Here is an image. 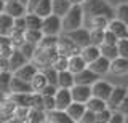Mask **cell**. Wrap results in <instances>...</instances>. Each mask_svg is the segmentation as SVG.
<instances>
[{"instance_id": "1", "label": "cell", "mask_w": 128, "mask_h": 123, "mask_svg": "<svg viewBox=\"0 0 128 123\" xmlns=\"http://www.w3.org/2000/svg\"><path fill=\"white\" fill-rule=\"evenodd\" d=\"M82 11L83 19L93 16H106L110 21L115 18V8L110 6L106 0H85L82 3Z\"/></svg>"}, {"instance_id": "2", "label": "cell", "mask_w": 128, "mask_h": 123, "mask_svg": "<svg viewBox=\"0 0 128 123\" xmlns=\"http://www.w3.org/2000/svg\"><path fill=\"white\" fill-rule=\"evenodd\" d=\"M83 26V11L82 5H72L69 11L61 18V32H69Z\"/></svg>"}, {"instance_id": "3", "label": "cell", "mask_w": 128, "mask_h": 123, "mask_svg": "<svg viewBox=\"0 0 128 123\" xmlns=\"http://www.w3.org/2000/svg\"><path fill=\"white\" fill-rule=\"evenodd\" d=\"M42 32L43 35H59L61 32V18L56 14H48L42 21Z\"/></svg>"}, {"instance_id": "4", "label": "cell", "mask_w": 128, "mask_h": 123, "mask_svg": "<svg viewBox=\"0 0 128 123\" xmlns=\"http://www.w3.org/2000/svg\"><path fill=\"white\" fill-rule=\"evenodd\" d=\"M66 37H69L78 48H83V46L90 45V30L86 27H77L74 30H69V32H64Z\"/></svg>"}, {"instance_id": "5", "label": "cell", "mask_w": 128, "mask_h": 123, "mask_svg": "<svg viewBox=\"0 0 128 123\" xmlns=\"http://www.w3.org/2000/svg\"><path fill=\"white\" fill-rule=\"evenodd\" d=\"M126 91H128L126 86H122V85H120V86H114V88H112V91H110V94H109V98L106 99L107 109L117 110L118 106H120V102H122L123 98H125Z\"/></svg>"}, {"instance_id": "6", "label": "cell", "mask_w": 128, "mask_h": 123, "mask_svg": "<svg viewBox=\"0 0 128 123\" xmlns=\"http://www.w3.org/2000/svg\"><path fill=\"white\" fill-rule=\"evenodd\" d=\"M56 48H58V53H59V54L67 56V58L72 56V54L80 53V48L70 40L69 37H66V35H62V37L58 38V45H56Z\"/></svg>"}, {"instance_id": "7", "label": "cell", "mask_w": 128, "mask_h": 123, "mask_svg": "<svg viewBox=\"0 0 128 123\" xmlns=\"http://www.w3.org/2000/svg\"><path fill=\"white\" fill-rule=\"evenodd\" d=\"M70 96L72 101L75 102H85L91 98V86L90 85H78V83H74V86L70 88Z\"/></svg>"}, {"instance_id": "8", "label": "cell", "mask_w": 128, "mask_h": 123, "mask_svg": "<svg viewBox=\"0 0 128 123\" xmlns=\"http://www.w3.org/2000/svg\"><path fill=\"white\" fill-rule=\"evenodd\" d=\"M112 88H114V86H112L110 83H107V82L99 80V78H98V80L91 85V96H96V98L104 99V101H106V99L109 98Z\"/></svg>"}, {"instance_id": "9", "label": "cell", "mask_w": 128, "mask_h": 123, "mask_svg": "<svg viewBox=\"0 0 128 123\" xmlns=\"http://www.w3.org/2000/svg\"><path fill=\"white\" fill-rule=\"evenodd\" d=\"M99 78L98 74H94L93 70H90L88 67H85L83 70L74 74V83H78V85H93V83Z\"/></svg>"}, {"instance_id": "10", "label": "cell", "mask_w": 128, "mask_h": 123, "mask_svg": "<svg viewBox=\"0 0 128 123\" xmlns=\"http://www.w3.org/2000/svg\"><path fill=\"white\" fill-rule=\"evenodd\" d=\"M3 13L10 14L11 18H18V16H24V14L27 13V8L19 0H8V2H5V10H3Z\"/></svg>"}, {"instance_id": "11", "label": "cell", "mask_w": 128, "mask_h": 123, "mask_svg": "<svg viewBox=\"0 0 128 123\" xmlns=\"http://www.w3.org/2000/svg\"><path fill=\"white\" fill-rule=\"evenodd\" d=\"M72 102V96H70V88H58L54 94V104L56 109L59 110H66V107Z\"/></svg>"}, {"instance_id": "12", "label": "cell", "mask_w": 128, "mask_h": 123, "mask_svg": "<svg viewBox=\"0 0 128 123\" xmlns=\"http://www.w3.org/2000/svg\"><path fill=\"white\" fill-rule=\"evenodd\" d=\"M37 66L34 64V62H29L27 61L26 64H22L19 69H16L13 75L14 77H18V78H22V80H26V82H30L32 80V77H34L35 74H37Z\"/></svg>"}, {"instance_id": "13", "label": "cell", "mask_w": 128, "mask_h": 123, "mask_svg": "<svg viewBox=\"0 0 128 123\" xmlns=\"http://www.w3.org/2000/svg\"><path fill=\"white\" fill-rule=\"evenodd\" d=\"M27 61H29V59L24 56V54H22L18 48H13L11 54L8 56V70L13 74L16 69H19V67H21L22 64H26Z\"/></svg>"}, {"instance_id": "14", "label": "cell", "mask_w": 128, "mask_h": 123, "mask_svg": "<svg viewBox=\"0 0 128 123\" xmlns=\"http://www.w3.org/2000/svg\"><path fill=\"white\" fill-rule=\"evenodd\" d=\"M109 64H110V61H109V59L99 54V56L96 58L94 61H91V62H90V64H88L86 67H88L90 70H93L94 74H98L99 77H101V75H104L106 72H109Z\"/></svg>"}, {"instance_id": "15", "label": "cell", "mask_w": 128, "mask_h": 123, "mask_svg": "<svg viewBox=\"0 0 128 123\" xmlns=\"http://www.w3.org/2000/svg\"><path fill=\"white\" fill-rule=\"evenodd\" d=\"M109 72H112L114 75L128 74V58H122V56L114 58L109 64Z\"/></svg>"}, {"instance_id": "16", "label": "cell", "mask_w": 128, "mask_h": 123, "mask_svg": "<svg viewBox=\"0 0 128 123\" xmlns=\"http://www.w3.org/2000/svg\"><path fill=\"white\" fill-rule=\"evenodd\" d=\"M10 93H34L30 86V82H26L22 78L18 77H11V83H10Z\"/></svg>"}, {"instance_id": "17", "label": "cell", "mask_w": 128, "mask_h": 123, "mask_svg": "<svg viewBox=\"0 0 128 123\" xmlns=\"http://www.w3.org/2000/svg\"><path fill=\"white\" fill-rule=\"evenodd\" d=\"M46 122L50 123H74L72 118L67 115L66 110H59V109H53L46 112Z\"/></svg>"}, {"instance_id": "18", "label": "cell", "mask_w": 128, "mask_h": 123, "mask_svg": "<svg viewBox=\"0 0 128 123\" xmlns=\"http://www.w3.org/2000/svg\"><path fill=\"white\" fill-rule=\"evenodd\" d=\"M107 29H109L110 32H114L117 38H126V37H128V26L123 24V22L118 21V19H115V18L109 21Z\"/></svg>"}, {"instance_id": "19", "label": "cell", "mask_w": 128, "mask_h": 123, "mask_svg": "<svg viewBox=\"0 0 128 123\" xmlns=\"http://www.w3.org/2000/svg\"><path fill=\"white\" fill-rule=\"evenodd\" d=\"M32 96H34V93H10L8 94V98L13 101V104L19 107H30Z\"/></svg>"}, {"instance_id": "20", "label": "cell", "mask_w": 128, "mask_h": 123, "mask_svg": "<svg viewBox=\"0 0 128 123\" xmlns=\"http://www.w3.org/2000/svg\"><path fill=\"white\" fill-rule=\"evenodd\" d=\"M86 67L85 59L80 56V53L77 54H72V56L67 58V70H70L72 74H77L80 70H83Z\"/></svg>"}, {"instance_id": "21", "label": "cell", "mask_w": 128, "mask_h": 123, "mask_svg": "<svg viewBox=\"0 0 128 123\" xmlns=\"http://www.w3.org/2000/svg\"><path fill=\"white\" fill-rule=\"evenodd\" d=\"M85 104L83 102H75V101H72L69 106L66 107V112L67 115L72 118V122H80V118H82V115L83 112H85Z\"/></svg>"}, {"instance_id": "22", "label": "cell", "mask_w": 128, "mask_h": 123, "mask_svg": "<svg viewBox=\"0 0 128 123\" xmlns=\"http://www.w3.org/2000/svg\"><path fill=\"white\" fill-rule=\"evenodd\" d=\"M70 6H72L70 0H51V13L59 18H62L69 11Z\"/></svg>"}, {"instance_id": "23", "label": "cell", "mask_w": 128, "mask_h": 123, "mask_svg": "<svg viewBox=\"0 0 128 123\" xmlns=\"http://www.w3.org/2000/svg\"><path fill=\"white\" fill-rule=\"evenodd\" d=\"M101 54V51H99V46H96V45H86V46H83V48H80V56H82L83 59H85V62H86V66L90 64L91 61H94L96 58Z\"/></svg>"}, {"instance_id": "24", "label": "cell", "mask_w": 128, "mask_h": 123, "mask_svg": "<svg viewBox=\"0 0 128 123\" xmlns=\"http://www.w3.org/2000/svg\"><path fill=\"white\" fill-rule=\"evenodd\" d=\"M74 86V74L70 70H59L58 72V88H72Z\"/></svg>"}, {"instance_id": "25", "label": "cell", "mask_w": 128, "mask_h": 123, "mask_svg": "<svg viewBox=\"0 0 128 123\" xmlns=\"http://www.w3.org/2000/svg\"><path fill=\"white\" fill-rule=\"evenodd\" d=\"M27 122H30V123H43V122H46V112L43 109L29 107V112H27Z\"/></svg>"}, {"instance_id": "26", "label": "cell", "mask_w": 128, "mask_h": 123, "mask_svg": "<svg viewBox=\"0 0 128 123\" xmlns=\"http://www.w3.org/2000/svg\"><path fill=\"white\" fill-rule=\"evenodd\" d=\"M13 30V18L6 13H0V35H10Z\"/></svg>"}, {"instance_id": "27", "label": "cell", "mask_w": 128, "mask_h": 123, "mask_svg": "<svg viewBox=\"0 0 128 123\" xmlns=\"http://www.w3.org/2000/svg\"><path fill=\"white\" fill-rule=\"evenodd\" d=\"M46 78H45V75L42 74V70H37V74L32 77V80H30V86H32V91L34 93H40L43 88H45V85H46Z\"/></svg>"}, {"instance_id": "28", "label": "cell", "mask_w": 128, "mask_h": 123, "mask_svg": "<svg viewBox=\"0 0 128 123\" xmlns=\"http://www.w3.org/2000/svg\"><path fill=\"white\" fill-rule=\"evenodd\" d=\"M24 19H26V29H40V30H42L43 18H40L38 14L26 13V14H24Z\"/></svg>"}, {"instance_id": "29", "label": "cell", "mask_w": 128, "mask_h": 123, "mask_svg": "<svg viewBox=\"0 0 128 123\" xmlns=\"http://www.w3.org/2000/svg\"><path fill=\"white\" fill-rule=\"evenodd\" d=\"M32 13L38 14L40 18H45L48 14H51V0H40L35 5V8L32 10Z\"/></svg>"}, {"instance_id": "30", "label": "cell", "mask_w": 128, "mask_h": 123, "mask_svg": "<svg viewBox=\"0 0 128 123\" xmlns=\"http://www.w3.org/2000/svg\"><path fill=\"white\" fill-rule=\"evenodd\" d=\"M85 107L88 110H91V112H99V110H102V109H106V101L104 99H99V98H96V96H91L88 101L85 102Z\"/></svg>"}, {"instance_id": "31", "label": "cell", "mask_w": 128, "mask_h": 123, "mask_svg": "<svg viewBox=\"0 0 128 123\" xmlns=\"http://www.w3.org/2000/svg\"><path fill=\"white\" fill-rule=\"evenodd\" d=\"M11 77H13V74H11L10 70H5V69L0 70V91H3V93L10 94V83H11Z\"/></svg>"}, {"instance_id": "32", "label": "cell", "mask_w": 128, "mask_h": 123, "mask_svg": "<svg viewBox=\"0 0 128 123\" xmlns=\"http://www.w3.org/2000/svg\"><path fill=\"white\" fill-rule=\"evenodd\" d=\"M42 37H43V32L40 29H26L24 30V40L29 43H34V45H38Z\"/></svg>"}, {"instance_id": "33", "label": "cell", "mask_w": 128, "mask_h": 123, "mask_svg": "<svg viewBox=\"0 0 128 123\" xmlns=\"http://www.w3.org/2000/svg\"><path fill=\"white\" fill-rule=\"evenodd\" d=\"M99 51H101V56L107 58L109 61H112L114 58L118 56L117 46H115V45H109V43H101V45H99Z\"/></svg>"}, {"instance_id": "34", "label": "cell", "mask_w": 128, "mask_h": 123, "mask_svg": "<svg viewBox=\"0 0 128 123\" xmlns=\"http://www.w3.org/2000/svg\"><path fill=\"white\" fill-rule=\"evenodd\" d=\"M42 74L45 75L46 82L50 83V85H56L58 86V70L54 69L53 66H46V67H42Z\"/></svg>"}, {"instance_id": "35", "label": "cell", "mask_w": 128, "mask_h": 123, "mask_svg": "<svg viewBox=\"0 0 128 123\" xmlns=\"http://www.w3.org/2000/svg\"><path fill=\"white\" fill-rule=\"evenodd\" d=\"M115 19H118V21H122L123 24L128 26V2L115 6Z\"/></svg>"}, {"instance_id": "36", "label": "cell", "mask_w": 128, "mask_h": 123, "mask_svg": "<svg viewBox=\"0 0 128 123\" xmlns=\"http://www.w3.org/2000/svg\"><path fill=\"white\" fill-rule=\"evenodd\" d=\"M27 112H29V107H14L13 117H11L10 122H27Z\"/></svg>"}, {"instance_id": "37", "label": "cell", "mask_w": 128, "mask_h": 123, "mask_svg": "<svg viewBox=\"0 0 128 123\" xmlns=\"http://www.w3.org/2000/svg\"><path fill=\"white\" fill-rule=\"evenodd\" d=\"M35 48H37V45H34V43H29V42H26L24 40L21 45L18 46V50L21 51V53L24 54V56H26L27 59H32V56H34V53H35Z\"/></svg>"}, {"instance_id": "38", "label": "cell", "mask_w": 128, "mask_h": 123, "mask_svg": "<svg viewBox=\"0 0 128 123\" xmlns=\"http://www.w3.org/2000/svg\"><path fill=\"white\" fill-rule=\"evenodd\" d=\"M58 38H59V35H43L37 46H40V48H51V46H56L58 45Z\"/></svg>"}, {"instance_id": "39", "label": "cell", "mask_w": 128, "mask_h": 123, "mask_svg": "<svg viewBox=\"0 0 128 123\" xmlns=\"http://www.w3.org/2000/svg\"><path fill=\"white\" fill-rule=\"evenodd\" d=\"M104 38V29H90V43L99 46Z\"/></svg>"}, {"instance_id": "40", "label": "cell", "mask_w": 128, "mask_h": 123, "mask_svg": "<svg viewBox=\"0 0 128 123\" xmlns=\"http://www.w3.org/2000/svg\"><path fill=\"white\" fill-rule=\"evenodd\" d=\"M115 46H117L118 56L128 58V37H126V38H118L117 43H115Z\"/></svg>"}, {"instance_id": "41", "label": "cell", "mask_w": 128, "mask_h": 123, "mask_svg": "<svg viewBox=\"0 0 128 123\" xmlns=\"http://www.w3.org/2000/svg\"><path fill=\"white\" fill-rule=\"evenodd\" d=\"M110 115H112V110L106 107V109H102V110H99V112H96V122H99V123H109Z\"/></svg>"}, {"instance_id": "42", "label": "cell", "mask_w": 128, "mask_h": 123, "mask_svg": "<svg viewBox=\"0 0 128 123\" xmlns=\"http://www.w3.org/2000/svg\"><path fill=\"white\" fill-rule=\"evenodd\" d=\"M51 66H53L54 69L58 70V72H59V70H66V69H67V56L59 54V56L53 61V64H51Z\"/></svg>"}, {"instance_id": "43", "label": "cell", "mask_w": 128, "mask_h": 123, "mask_svg": "<svg viewBox=\"0 0 128 123\" xmlns=\"http://www.w3.org/2000/svg\"><path fill=\"white\" fill-rule=\"evenodd\" d=\"M117 40L118 38L115 37V34L114 32H110L109 29H104V38H102V43H109V45H115L117 43Z\"/></svg>"}, {"instance_id": "44", "label": "cell", "mask_w": 128, "mask_h": 123, "mask_svg": "<svg viewBox=\"0 0 128 123\" xmlns=\"http://www.w3.org/2000/svg\"><path fill=\"white\" fill-rule=\"evenodd\" d=\"M42 96H43V94H42ZM43 109H45V112L56 109V104H54V96H43Z\"/></svg>"}, {"instance_id": "45", "label": "cell", "mask_w": 128, "mask_h": 123, "mask_svg": "<svg viewBox=\"0 0 128 123\" xmlns=\"http://www.w3.org/2000/svg\"><path fill=\"white\" fill-rule=\"evenodd\" d=\"M80 122L82 123H94L96 122V114L91 112V110H88V109H85V112H83Z\"/></svg>"}, {"instance_id": "46", "label": "cell", "mask_w": 128, "mask_h": 123, "mask_svg": "<svg viewBox=\"0 0 128 123\" xmlns=\"http://www.w3.org/2000/svg\"><path fill=\"white\" fill-rule=\"evenodd\" d=\"M30 107H35V109H43V96L40 93H34L32 96V106ZM45 110V109H43Z\"/></svg>"}, {"instance_id": "47", "label": "cell", "mask_w": 128, "mask_h": 123, "mask_svg": "<svg viewBox=\"0 0 128 123\" xmlns=\"http://www.w3.org/2000/svg\"><path fill=\"white\" fill-rule=\"evenodd\" d=\"M109 123H125V115L120 112V110H112Z\"/></svg>"}, {"instance_id": "48", "label": "cell", "mask_w": 128, "mask_h": 123, "mask_svg": "<svg viewBox=\"0 0 128 123\" xmlns=\"http://www.w3.org/2000/svg\"><path fill=\"white\" fill-rule=\"evenodd\" d=\"M56 90H58V86H56V85H50V83H46L45 88L40 91V94H43V96H54Z\"/></svg>"}, {"instance_id": "49", "label": "cell", "mask_w": 128, "mask_h": 123, "mask_svg": "<svg viewBox=\"0 0 128 123\" xmlns=\"http://www.w3.org/2000/svg\"><path fill=\"white\" fill-rule=\"evenodd\" d=\"M123 115H126L128 114V91H126V94H125V98H123V101L120 102V106H118V109Z\"/></svg>"}, {"instance_id": "50", "label": "cell", "mask_w": 128, "mask_h": 123, "mask_svg": "<svg viewBox=\"0 0 128 123\" xmlns=\"http://www.w3.org/2000/svg\"><path fill=\"white\" fill-rule=\"evenodd\" d=\"M40 2V0H29L27 2V5H26V8H27V13H32V10L35 8V5Z\"/></svg>"}, {"instance_id": "51", "label": "cell", "mask_w": 128, "mask_h": 123, "mask_svg": "<svg viewBox=\"0 0 128 123\" xmlns=\"http://www.w3.org/2000/svg\"><path fill=\"white\" fill-rule=\"evenodd\" d=\"M106 2L109 3L110 6H114V8H115V6H117V5H120V3H126L128 0H106Z\"/></svg>"}, {"instance_id": "52", "label": "cell", "mask_w": 128, "mask_h": 123, "mask_svg": "<svg viewBox=\"0 0 128 123\" xmlns=\"http://www.w3.org/2000/svg\"><path fill=\"white\" fill-rule=\"evenodd\" d=\"M6 98H8V94H6V93H3V91H0V104H2V102L5 101Z\"/></svg>"}, {"instance_id": "53", "label": "cell", "mask_w": 128, "mask_h": 123, "mask_svg": "<svg viewBox=\"0 0 128 123\" xmlns=\"http://www.w3.org/2000/svg\"><path fill=\"white\" fill-rule=\"evenodd\" d=\"M83 2H85V0H70V3H72V5H82Z\"/></svg>"}, {"instance_id": "54", "label": "cell", "mask_w": 128, "mask_h": 123, "mask_svg": "<svg viewBox=\"0 0 128 123\" xmlns=\"http://www.w3.org/2000/svg\"><path fill=\"white\" fill-rule=\"evenodd\" d=\"M3 10H5V2L0 0V13H3Z\"/></svg>"}, {"instance_id": "55", "label": "cell", "mask_w": 128, "mask_h": 123, "mask_svg": "<svg viewBox=\"0 0 128 123\" xmlns=\"http://www.w3.org/2000/svg\"><path fill=\"white\" fill-rule=\"evenodd\" d=\"M19 2H21L22 5H27V2H29V0H19Z\"/></svg>"}, {"instance_id": "56", "label": "cell", "mask_w": 128, "mask_h": 123, "mask_svg": "<svg viewBox=\"0 0 128 123\" xmlns=\"http://www.w3.org/2000/svg\"><path fill=\"white\" fill-rule=\"evenodd\" d=\"M125 123H128V114L125 115Z\"/></svg>"}, {"instance_id": "57", "label": "cell", "mask_w": 128, "mask_h": 123, "mask_svg": "<svg viewBox=\"0 0 128 123\" xmlns=\"http://www.w3.org/2000/svg\"><path fill=\"white\" fill-rule=\"evenodd\" d=\"M3 2H8V0H3Z\"/></svg>"}, {"instance_id": "58", "label": "cell", "mask_w": 128, "mask_h": 123, "mask_svg": "<svg viewBox=\"0 0 128 123\" xmlns=\"http://www.w3.org/2000/svg\"><path fill=\"white\" fill-rule=\"evenodd\" d=\"M0 70H2V69H0Z\"/></svg>"}]
</instances>
